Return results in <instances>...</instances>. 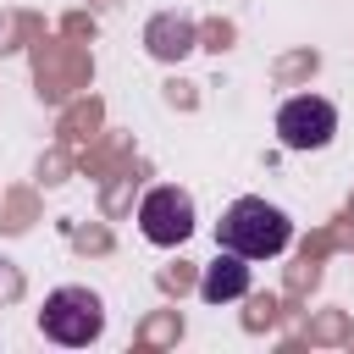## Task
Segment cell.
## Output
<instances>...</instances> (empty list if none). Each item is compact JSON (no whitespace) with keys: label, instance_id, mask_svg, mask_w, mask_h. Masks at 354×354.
Listing matches in <instances>:
<instances>
[{"label":"cell","instance_id":"5","mask_svg":"<svg viewBox=\"0 0 354 354\" xmlns=\"http://www.w3.org/2000/svg\"><path fill=\"white\" fill-rule=\"evenodd\" d=\"M243 293H249V260L232 254V249H216V260L199 271V299L227 304V299H243Z\"/></svg>","mask_w":354,"mask_h":354},{"label":"cell","instance_id":"3","mask_svg":"<svg viewBox=\"0 0 354 354\" xmlns=\"http://www.w3.org/2000/svg\"><path fill=\"white\" fill-rule=\"evenodd\" d=\"M194 199L177 188V183H160V188H149L144 199H138V232L155 243V249H177V243H188L194 238Z\"/></svg>","mask_w":354,"mask_h":354},{"label":"cell","instance_id":"4","mask_svg":"<svg viewBox=\"0 0 354 354\" xmlns=\"http://www.w3.org/2000/svg\"><path fill=\"white\" fill-rule=\"evenodd\" d=\"M332 133H337L332 100H321V94H293V100H282V111H277V138H282V149H326Z\"/></svg>","mask_w":354,"mask_h":354},{"label":"cell","instance_id":"2","mask_svg":"<svg viewBox=\"0 0 354 354\" xmlns=\"http://www.w3.org/2000/svg\"><path fill=\"white\" fill-rule=\"evenodd\" d=\"M39 332H44L50 343H61V348L94 343V337L105 332V304H100V293H88V288H55V293H44Z\"/></svg>","mask_w":354,"mask_h":354},{"label":"cell","instance_id":"1","mask_svg":"<svg viewBox=\"0 0 354 354\" xmlns=\"http://www.w3.org/2000/svg\"><path fill=\"white\" fill-rule=\"evenodd\" d=\"M288 243H293L288 210L271 205V199H260V194L232 199V205L221 210V221H216V249H232V254H243V260H271V254H282Z\"/></svg>","mask_w":354,"mask_h":354}]
</instances>
